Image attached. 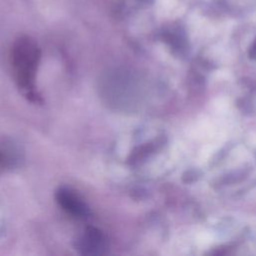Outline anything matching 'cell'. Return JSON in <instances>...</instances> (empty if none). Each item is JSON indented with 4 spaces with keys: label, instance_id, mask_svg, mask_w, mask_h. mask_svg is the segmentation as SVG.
I'll return each mask as SVG.
<instances>
[{
    "label": "cell",
    "instance_id": "6da1fadb",
    "mask_svg": "<svg viewBox=\"0 0 256 256\" xmlns=\"http://www.w3.org/2000/svg\"><path fill=\"white\" fill-rule=\"evenodd\" d=\"M41 52L37 43L28 36L16 40L12 48V65L19 88L34 102L39 101L35 91V77Z\"/></svg>",
    "mask_w": 256,
    "mask_h": 256
},
{
    "label": "cell",
    "instance_id": "7a4b0ae2",
    "mask_svg": "<svg viewBox=\"0 0 256 256\" xmlns=\"http://www.w3.org/2000/svg\"><path fill=\"white\" fill-rule=\"evenodd\" d=\"M75 248L81 255L98 256L105 253L107 241L100 230L88 227L76 240Z\"/></svg>",
    "mask_w": 256,
    "mask_h": 256
},
{
    "label": "cell",
    "instance_id": "3957f363",
    "mask_svg": "<svg viewBox=\"0 0 256 256\" xmlns=\"http://www.w3.org/2000/svg\"><path fill=\"white\" fill-rule=\"evenodd\" d=\"M56 200L64 211L76 218H86L89 215L87 204L70 188L60 187L56 192Z\"/></svg>",
    "mask_w": 256,
    "mask_h": 256
}]
</instances>
